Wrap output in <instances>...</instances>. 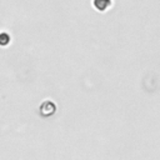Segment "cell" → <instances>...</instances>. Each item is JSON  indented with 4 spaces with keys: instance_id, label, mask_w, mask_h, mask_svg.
<instances>
[{
    "instance_id": "obj_1",
    "label": "cell",
    "mask_w": 160,
    "mask_h": 160,
    "mask_svg": "<svg viewBox=\"0 0 160 160\" xmlns=\"http://www.w3.org/2000/svg\"><path fill=\"white\" fill-rule=\"evenodd\" d=\"M92 6L98 11H105L111 6V0H92Z\"/></svg>"
}]
</instances>
